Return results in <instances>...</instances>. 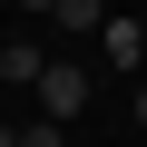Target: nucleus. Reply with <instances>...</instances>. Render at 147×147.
I'll return each instance as SVG.
<instances>
[{
    "label": "nucleus",
    "mask_w": 147,
    "mask_h": 147,
    "mask_svg": "<svg viewBox=\"0 0 147 147\" xmlns=\"http://www.w3.org/2000/svg\"><path fill=\"white\" fill-rule=\"evenodd\" d=\"M79 108H88V69L49 59V69H39V118H79Z\"/></svg>",
    "instance_id": "1"
},
{
    "label": "nucleus",
    "mask_w": 147,
    "mask_h": 147,
    "mask_svg": "<svg viewBox=\"0 0 147 147\" xmlns=\"http://www.w3.org/2000/svg\"><path fill=\"white\" fill-rule=\"evenodd\" d=\"M98 49H108L118 69H137V59H147V30H137V20H98Z\"/></svg>",
    "instance_id": "2"
},
{
    "label": "nucleus",
    "mask_w": 147,
    "mask_h": 147,
    "mask_svg": "<svg viewBox=\"0 0 147 147\" xmlns=\"http://www.w3.org/2000/svg\"><path fill=\"white\" fill-rule=\"evenodd\" d=\"M39 69H49V59H39V39H10V49H0V79H20V88H39Z\"/></svg>",
    "instance_id": "3"
},
{
    "label": "nucleus",
    "mask_w": 147,
    "mask_h": 147,
    "mask_svg": "<svg viewBox=\"0 0 147 147\" xmlns=\"http://www.w3.org/2000/svg\"><path fill=\"white\" fill-rule=\"evenodd\" d=\"M49 20H59V30H98V20H108V0H49Z\"/></svg>",
    "instance_id": "4"
},
{
    "label": "nucleus",
    "mask_w": 147,
    "mask_h": 147,
    "mask_svg": "<svg viewBox=\"0 0 147 147\" xmlns=\"http://www.w3.org/2000/svg\"><path fill=\"white\" fill-rule=\"evenodd\" d=\"M59 127H69V118H30V127H20V147H59Z\"/></svg>",
    "instance_id": "5"
},
{
    "label": "nucleus",
    "mask_w": 147,
    "mask_h": 147,
    "mask_svg": "<svg viewBox=\"0 0 147 147\" xmlns=\"http://www.w3.org/2000/svg\"><path fill=\"white\" fill-rule=\"evenodd\" d=\"M0 147H20V127H0Z\"/></svg>",
    "instance_id": "6"
},
{
    "label": "nucleus",
    "mask_w": 147,
    "mask_h": 147,
    "mask_svg": "<svg viewBox=\"0 0 147 147\" xmlns=\"http://www.w3.org/2000/svg\"><path fill=\"white\" fill-rule=\"evenodd\" d=\"M137 127H147V88H137Z\"/></svg>",
    "instance_id": "7"
},
{
    "label": "nucleus",
    "mask_w": 147,
    "mask_h": 147,
    "mask_svg": "<svg viewBox=\"0 0 147 147\" xmlns=\"http://www.w3.org/2000/svg\"><path fill=\"white\" fill-rule=\"evenodd\" d=\"M20 10H49V0H20Z\"/></svg>",
    "instance_id": "8"
}]
</instances>
